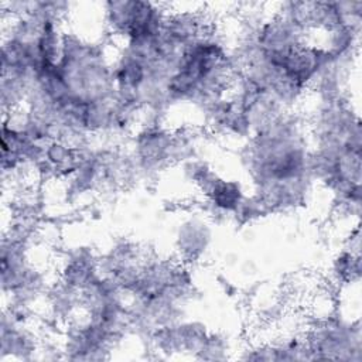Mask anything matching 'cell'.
I'll return each mask as SVG.
<instances>
[{"label":"cell","mask_w":362,"mask_h":362,"mask_svg":"<svg viewBox=\"0 0 362 362\" xmlns=\"http://www.w3.org/2000/svg\"><path fill=\"white\" fill-rule=\"evenodd\" d=\"M174 130L163 123H146L134 132L130 153L134 158L140 181H150L173 165Z\"/></svg>","instance_id":"277c9868"},{"label":"cell","mask_w":362,"mask_h":362,"mask_svg":"<svg viewBox=\"0 0 362 362\" xmlns=\"http://www.w3.org/2000/svg\"><path fill=\"white\" fill-rule=\"evenodd\" d=\"M208 334L209 329L202 321L184 318L154 329L148 345L168 356L173 354H191L194 356Z\"/></svg>","instance_id":"5b68a950"},{"label":"cell","mask_w":362,"mask_h":362,"mask_svg":"<svg viewBox=\"0 0 362 362\" xmlns=\"http://www.w3.org/2000/svg\"><path fill=\"white\" fill-rule=\"evenodd\" d=\"M229 352L232 351L228 335L209 331L194 358L202 361H225L229 358Z\"/></svg>","instance_id":"7c38bea8"},{"label":"cell","mask_w":362,"mask_h":362,"mask_svg":"<svg viewBox=\"0 0 362 362\" xmlns=\"http://www.w3.org/2000/svg\"><path fill=\"white\" fill-rule=\"evenodd\" d=\"M313 359L361 361V321L339 317L318 320L303 335Z\"/></svg>","instance_id":"3957f363"},{"label":"cell","mask_w":362,"mask_h":362,"mask_svg":"<svg viewBox=\"0 0 362 362\" xmlns=\"http://www.w3.org/2000/svg\"><path fill=\"white\" fill-rule=\"evenodd\" d=\"M361 253L344 246L331 262V276L337 284H358L361 279Z\"/></svg>","instance_id":"8fae6325"},{"label":"cell","mask_w":362,"mask_h":362,"mask_svg":"<svg viewBox=\"0 0 362 362\" xmlns=\"http://www.w3.org/2000/svg\"><path fill=\"white\" fill-rule=\"evenodd\" d=\"M99 256L89 246L71 247L61 260L58 280L82 291L102 276Z\"/></svg>","instance_id":"ba28073f"},{"label":"cell","mask_w":362,"mask_h":362,"mask_svg":"<svg viewBox=\"0 0 362 362\" xmlns=\"http://www.w3.org/2000/svg\"><path fill=\"white\" fill-rule=\"evenodd\" d=\"M246 195L247 192L239 180L223 178L221 175L209 194L202 198L205 214L211 219L232 218Z\"/></svg>","instance_id":"9c48e42d"},{"label":"cell","mask_w":362,"mask_h":362,"mask_svg":"<svg viewBox=\"0 0 362 362\" xmlns=\"http://www.w3.org/2000/svg\"><path fill=\"white\" fill-rule=\"evenodd\" d=\"M44 300L48 317L57 325L65 327L81 313V291L58 279L51 283Z\"/></svg>","instance_id":"30bf717a"},{"label":"cell","mask_w":362,"mask_h":362,"mask_svg":"<svg viewBox=\"0 0 362 362\" xmlns=\"http://www.w3.org/2000/svg\"><path fill=\"white\" fill-rule=\"evenodd\" d=\"M41 341L31 329L30 322L13 318L7 311H1L0 322V361H31L38 358Z\"/></svg>","instance_id":"8992f818"},{"label":"cell","mask_w":362,"mask_h":362,"mask_svg":"<svg viewBox=\"0 0 362 362\" xmlns=\"http://www.w3.org/2000/svg\"><path fill=\"white\" fill-rule=\"evenodd\" d=\"M208 219V216L191 215L178 223L174 235V247L177 259L182 263L188 266L198 263L208 253L214 240L212 225Z\"/></svg>","instance_id":"52a82bcc"},{"label":"cell","mask_w":362,"mask_h":362,"mask_svg":"<svg viewBox=\"0 0 362 362\" xmlns=\"http://www.w3.org/2000/svg\"><path fill=\"white\" fill-rule=\"evenodd\" d=\"M105 33L117 44L158 34L168 14V6L141 0H110L100 4Z\"/></svg>","instance_id":"7a4b0ae2"},{"label":"cell","mask_w":362,"mask_h":362,"mask_svg":"<svg viewBox=\"0 0 362 362\" xmlns=\"http://www.w3.org/2000/svg\"><path fill=\"white\" fill-rule=\"evenodd\" d=\"M310 158L307 123L296 112L284 113L252 134L240 150L252 192L270 214L294 211L305 204L314 184Z\"/></svg>","instance_id":"6da1fadb"}]
</instances>
